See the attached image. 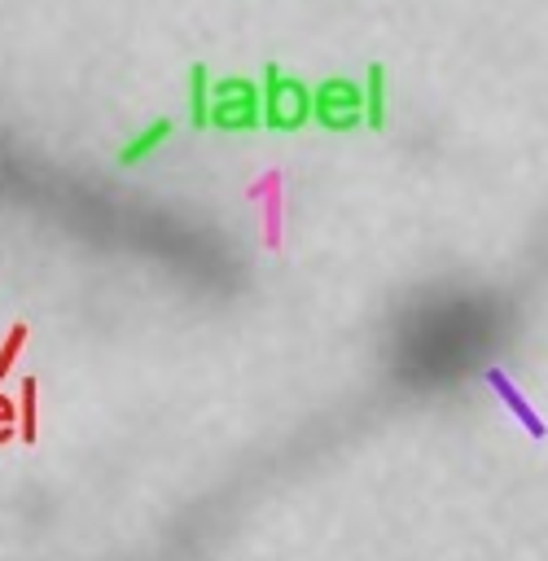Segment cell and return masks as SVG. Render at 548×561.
<instances>
[{
  "label": "cell",
  "instance_id": "cell-1",
  "mask_svg": "<svg viewBox=\"0 0 548 561\" xmlns=\"http://www.w3.org/2000/svg\"><path fill=\"white\" fill-rule=\"evenodd\" d=\"M509 329L504 302L491 294H434L399 324V368L416 381H456L482 368Z\"/></svg>",
  "mask_w": 548,
  "mask_h": 561
}]
</instances>
